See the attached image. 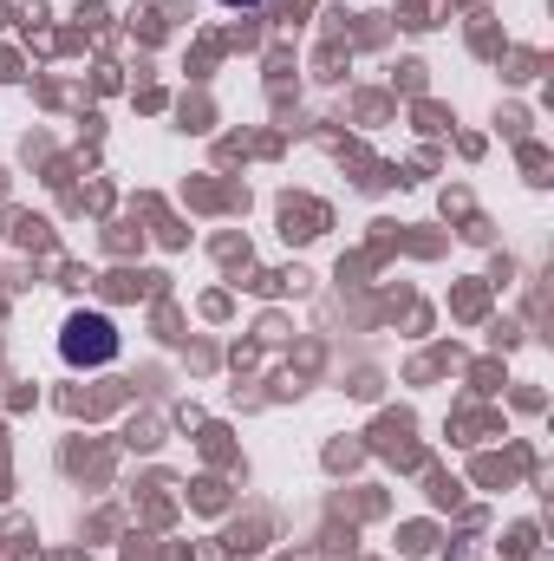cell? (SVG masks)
Instances as JSON below:
<instances>
[{
    "label": "cell",
    "mask_w": 554,
    "mask_h": 561,
    "mask_svg": "<svg viewBox=\"0 0 554 561\" xmlns=\"http://www.w3.org/2000/svg\"><path fill=\"white\" fill-rule=\"evenodd\" d=\"M222 7H262V0H222Z\"/></svg>",
    "instance_id": "obj_2"
},
{
    "label": "cell",
    "mask_w": 554,
    "mask_h": 561,
    "mask_svg": "<svg viewBox=\"0 0 554 561\" xmlns=\"http://www.w3.org/2000/svg\"><path fill=\"white\" fill-rule=\"evenodd\" d=\"M59 353H66V366H112L118 359V333H112L105 313H72L66 333H59Z\"/></svg>",
    "instance_id": "obj_1"
}]
</instances>
